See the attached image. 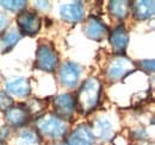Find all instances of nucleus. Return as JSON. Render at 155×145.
<instances>
[{
	"instance_id": "1",
	"label": "nucleus",
	"mask_w": 155,
	"mask_h": 145,
	"mask_svg": "<svg viewBox=\"0 0 155 145\" xmlns=\"http://www.w3.org/2000/svg\"><path fill=\"white\" fill-rule=\"evenodd\" d=\"M101 92V83L97 77H88L78 92L75 108L81 114H88L97 107Z\"/></svg>"
},
{
	"instance_id": "2",
	"label": "nucleus",
	"mask_w": 155,
	"mask_h": 145,
	"mask_svg": "<svg viewBox=\"0 0 155 145\" xmlns=\"http://www.w3.org/2000/svg\"><path fill=\"white\" fill-rule=\"evenodd\" d=\"M67 123L55 114H44L36 120V132L39 137L48 139H61L67 133Z\"/></svg>"
},
{
	"instance_id": "3",
	"label": "nucleus",
	"mask_w": 155,
	"mask_h": 145,
	"mask_svg": "<svg viewBox=\"0 0 155 145\" xmlns=\"http://www.w3.org/2000/svg\"><path fill=\"white\" fill-rule=\"evenodd\" d=\"M58 63V56L49 42H39L37 51H36V60H35V68L47 72H53Z\"/></svg>"
},
{
	"instance_id": "4",
	"label": "nucleus",
	"mask_w": 155,
	"mask_h": 145,
	"mask_svg": "<svg viewBox=\"0 0 155 145\" xmlns=\"http://www.w3.org/2000/svg\"><path fill=\"white\" fill-rule=\"evenodd\" d=\"M136 66L131 60L118 55L110 62L106 69V76L110 81H119L128 74L134 72Z\"/></svg>"
},
{
	"instance_id": "5",
	"label": "nucleus",
	"mask_w": 155,
	"mask_h": 145,
	"mask_svg": "<svg viewBox=\"0 0 155 145\" xmlns=\"http://www.w3.org/2000/svg\"><path fill=\"white\" fill-rule=\"evenodd\" d=\"M17 25L19 29V34L34 36L39 31L42 20L38 14L32 11H21L17 16Z\"/></svg>"
},
{
	"instance_id": "6",
	"label": "nucleus",
	"mask_w": 155,
	"mask_h": 145,
	"mask_svg": "<svg viewBox=\"0 0 155 145\" xmlns=\"http://www.w3.org/2000/svg\"><path fill=\"white\" fill-rule=\"evenodd\" d=\"M82 72V68L75 62H66L60 68V82L62 86L67 88L75 87L80 79V75Z\"/></svg>"
},
{
	"instance_id": "7",
	"label": "nucleus",
	"mask_w": 155,
	"mask_h": 145,
	"mask_svg": "<svg viewBox=\"0 0 155 145\" xmlns=\"http://www.w3.org/2000/svg\"><path fill=\"white\" fill-rule=\"evenodd\" d=\"M84 32H85L86 37H88L90 39L96 40V42L103 40L110 34L107 26L100 19L94 17V16H90L87 20L85 21Z\"/></svg>"
},
{
	"instance_id": "8",
	"label": "nucleus",
	"mask_w": 155,
	"mask_h": 145,
	"mask_svg": "<svg viewBox=\"0 0 155 145\" xmlns=\"http://www.w3.org/2000/svg\"><path fill=\"white\" fill-rule=\"evenodd\" d=\"M55 115L61 119L71 118L75 111V100L71 94H61L54 99L53 102Z\"/></svg>"
},
{
	"instance_id": "9",
	"label": "nucleus",
	"mask_w": 155,
	"mask_h": 145,
	"mask_svg": "<svg viewBox=\"0 0 155 145\" xmlns=\"http://www.w3.org/2000/svg\"><path fill=\"white\" fill-rule=\"evenodd\" d=\"M94 137L88 125L78 126L67 138V145H92Z\"/></svg>"
},
{
	"instance_id": "10",
	"label": "nucleus",
	"mask_w": 155,
	"mask_h": 145,
	"mask_svg": "<svg viewBox=\"0 0 155 145\" xmlns=\"http://www.w3.org/2000/svg\"><path fill=\"white\" fill-rule=\"evenodd\" d=\"M109 39H110L112 51L116 55H120L125 51V49L128 47L129 35H128V31L125 30V27L123 25H119L110 34Z\"/></svg>"
},
{
	"instance_id": "11",
	"label": "nucleus",
	"mask_w": 155,
	"mask_h": 145,
	"mask_svg": "<svg viewBox=\"0 0 155 145\" xmlns=\"http://www.w3.org/2000/svg\"><path fill=\"white\" fill-rule=\"evenodd\" d=\"M60 14L67 23H78L84 18V5L80 1L64 4L60 8Z\"/></svg>"
},
{
	"instance_id": "12",
	"label": "nucleus",
	"mask_w": 155,
	"mask_h": 145,
	"mask_svg": "<svg viewBox=\"0 0 155 145\" xmlns=\"http://www.w3.org/2000/svg\"><path fill=\"white\" fill-rule=\"evenodd\" d=\"M5 120L10 126L21 127L30 120V114L25 108L12 106L5 112Z\"/></svg>"
},
{
	"instance_id": "13",
	"label": "nucleus",
	"mask_w": 155,
	"mask_h": 145,
	"mask_svg": "<svg viewBox=\"0 0 155 145\" xmlns=\"http://www.w3.org/2000/svg\"><path fill=\"white\" fill-rule=\"evenodd\" d=\"M133 16L137 20H146L154 16L155 5L154 1L150 0H141V1H133L131 2Z\"/></svg>"
},
{
	"instance_id": "14",
	"label": "nucleus",
	"mask_w": 155,
	"mask_h": 145,
	"mask_svg": "<svg viewBox=\"0 0 155 145\" xmlns=\"http://www.w3.org/2000/svg\"><path fill=\"white\" fill-rule=\"evenodd\" d=\"M6 93H11L18 98H25L30 94V82L25 77H16L6 82Z\"/></svg>"
},
{
	"instance_id": "15",
	"label": "nucleus",
	"mask_w": 155,
	"mask_h": 145,
	"mask_svg": "<svg viewBox=\"0 0 155 145\" xmlns=\"http://www.w3.org/2000/svg\"><path fill=\"white\" fill-rule=\"evenodd\" d=\"M91 130H92L93 137L100 140H109L114 133V126L111 121L107 120L106 118H98Z\"/></svg>"
},
{
	"instance_id": "16",
	"label": "nucleus",
	"mask_w": 155,
	"mask_h": 145,
	"mask_svg": "<svg viewBox=\"0 0 155 145\" xmlns=\"http://www.w3.org/2000/svg\"><path fill=\"white\" fill-rule=\"evenodd\" d=\"M20 38H21V35L16 30H11L6 32L0 39V53L6 54L10 50H12L16 47V44L20 40Z\"/></svg>"
},
{
	"instance_id": "17",
	"label": "nucleus",
	"mask_w": 155,
	"mask_h": 145,
	"mask_svg": "<svg viewBox=\"0 0 155 145\" xmlns=\"http://www.w3.org/2000/svg\"><path fill=\"white\" fill-rule=\"evenodd\" d=\"M130 1L125 0H114L110 1V12L117 19H124L129 14Z\"/></svg>"
},
{
	"instance_id": "18",
	"label": "nucleus",
	"mask_w": 155,
	"mask_h": 145,
	"mask_svg": "<svg viewBox=\"0 0 155 145\" xmlns=\"http://www.w3.org/2000/svg\"><path fill=\"white\" fill-rule=\"evenodd\" d=\"M39 143V136L36 131L25 130L19 136V145H37Z\"/></svg>"
},
{
	"instance_id": "19",
	"label": "nucleus",
	"mask_w": 155,
	"mask_h": 145,
	"mask_svg": "<svg viewBox=\"0 0 155 145\" xmlns=\"http://www.w3.org/2000/svg\"><path fill=\"white\" fill-rule=\"evenodd\" d=\"M26 1L24 0H7V1H2L0 0V5L2 7H5L6 10L8 11H12V12H21L24 11V8L26 7Z\"/></svg>"
},
{
	"instance_id": "20",
	"label": "nucleus",
	"mask_w": 155,
	"mask_h": 145,
	"mask_svg": "<svg viewBox=\"0 0 155 145\" xmlns=\"http://www.w3.org/2000/svg\"><path fill=\"white\" fill-rule=\"evenodd\" d=\"M13 106V100L5 91H0V111L6 112Z\"/></svg>"
},
{
	"instance_id": "21",
	"label": "nucleus",
	"mask_w": 155,
	"mask_h": 145,
	"mask_svg": "<svg viewBox=\"0 0 155 145\" xmlns=\"http://www.w3.org/2000/svg\"><path fill=\"white\" fill-rule=\"evenodd\" d=\"M8 23H10L8 17L6 14H4L2 12H0V36H2V34L6 31Z\"/></svg>"
},
{
	"instance_id": "22",
	"label": "nucleus",
	"mask_w": 155,
	"mask_h": 145,
	"mask_svg": "<svg viewBox=\"0 0 155 145\" xmlns=\"http://www.w3.org/2000/svg\"><path fill=\"white\" fill-rule=\"evenodd\" d=\"M154 61L150 60V61H142V67L146 72H154Z\"/></svg>"
},
{
	"instance_id": "23",
	"label": "nucleus",
	"mask_w": 155,
	"mask_h": 145,
	"mask_svg": "<svg viewBox=\"0 0 155 145\" xmlns=\"http://www.w3.org/2000/svg\"><path fill=\"white\" fill-rule=\"evenodd\" d=\"M10 134L8 127H1L0 128V142H4V139Z\"/></svg>"
},
{
	"instance_id": "24",
	"label": "nucleus",
	"mask_w": 155,
	"mask_h": 145,
	"mask_svg": "<svg viewBox=\"0 0 155 145\" xmlns=\"http://www.w3.org/2000/svg\"><path fill=\"white\" fill-rule=\"evenodd\" d=\"M0 145H6V144H5L4 142H0Z\"/></svg>"
}]
</instances>
